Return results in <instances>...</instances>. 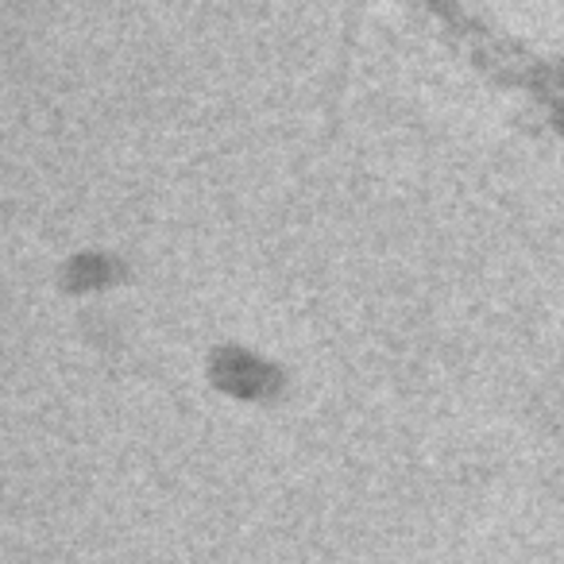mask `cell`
<instances>
[{
    "label": "cell",
    "instance_id": "cell-1",
    "mask_svg": "<svg viewBox=\"0 0 564 564\" xmlns=\"http://www.w3.org/2000/svg\"><path fill=\"white\" fill-rule=\"evenodd\" d=\"M132 282V263L124 251L105 243H82L55 263V291L66 302H105Z\"/></svg>",
    "mask_w": 564,
    "mask_h": 564
}]
</instances>
